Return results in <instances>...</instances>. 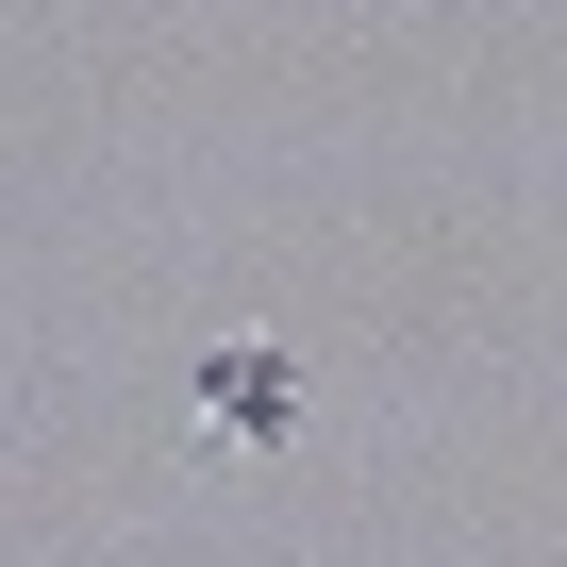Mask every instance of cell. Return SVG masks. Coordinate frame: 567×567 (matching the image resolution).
<instances>
[{
    "label": "cell",
    "mask_w": 567,
    "mask_h": 567,
    "mask_svg": "<svg viewBox=\"0 0 567 567\" xmlns=\"http://www.w3.org/2000/svg\"><path fill=\"white\" fill-rule=\"evenodd\" d=\"M200 434H217V451H267V434H301V351H267V334H217V351H200Z\"/></svg>",
    "instance_id": "1"
}]
</instances>
